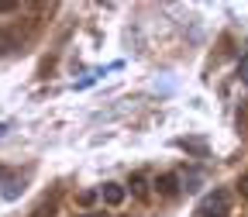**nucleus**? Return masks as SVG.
Instances as JSON below:
<instances>
[{
    "mask_svg": "<svg viewBox=\"0 0 248 217\" xmlns=\"http://www.w3.org/2000/svg\"><path fill=\"white\" fill-rule=\"evenodd\" d=\"M197 217H231V193L224 186H214V190L200 200Z\"/></svg>",
    "mask_w": 248,
    "mask_h": 217,
    "instance_id": "f257e3e1",
    "label": "nucleus"
},
{
    "mask_svg": "<svg viewBox=\"0 0 248 217\" xmlns=\"http://www.w3.org/2000/svg\"><path fill=\"white\" fill-rule=\"evenodd\" d=\"M124 197H128V193H124L121 183H104V186H100V200H104L107 207H121Z\"/></svg>",
    "mask_w": 248,
    "mask_h": 217,
    "instance_id": "f03ea898",
    "label": "nucleus"
},
{
    "mask_svg": "<svg viewBox=\"0 0 248 217\" xmlns=\"http://www.w3.org/2000/svg\"><path fill=\"white\" fill-rule=\"evenodd\" d=\"M176 183H179L176 176H159V179H155V186H159V193H162V197H176V190H179Z\"/></svg>",
    "mask_w": 248,
    "mask_h": 217,
    "instance_id": "7ed1b4c3",
    "label": "nucleus"
},
{
    "mask_svg": "<svg viewBox=\"0 0 248 217\" xmlns=\"http://www.w3.org/2000/svg\"><path fill=\"white\" fill-rule=\"evenodd\" d=\"M14 48H17V38L11 35V31H0V55H7Z\"/></svg>",
    "mask_w": 248,
    "mask_h": 217,
    "instance_id": "20e7f679",
    "label": "nucleus"
},
{
    "mask_svg": "<svg viewBox=\"0 0 248 217\" xmlns=\"http://www.w3.org/2000/svg\"><path fill=\"white\" fill-rule=\"evenodd\" d=\"M179 148H190V152H200V155L207 152V145H203V141H186V138L179 141Z\"/></svg>",
    "mask_w": 248,
    "mask_h": 217,
    "instance_id": "39448f33",
    "label": "nucleus"
},
{
    "mask_svg": "<svg viewBox=\"0 0 248 217\" xmlns=\"http://www.w3.org/2000/svg\"><path fill=\"white\" fill-rule=\"evenodd\" d=\"M238 76H241V83H248V55H241V62H238Z\"/></svg>",
    "mask_w": 248,
    "mask_h": 217,
    "instance_id": "423d86ee",
    "label": "nucleus"
},
{
    "mask_svg": "<svg viewBox=\"0 0 248 217\" xmlns=\"http://www.w3.org/2000/svg\"><path fill=\"white\" fill-rule=\"evenodd\" d=\"M131 186H135V193H138V197H145V179H141V176H135Z\"/></svg>",
    "mask_w": 248,
    "mask_h": 217,
    "instance_id": "0eeeda50",
    "label": "nucleus"
},
{
    "mask_svg": "<svg viewBox=\"0 0 248 217\" xmlns=\"http://www.w3.org/2000/svg\"><path fill=\"white\" fill-rule=\"evenodd\" d=\"M93 200H97V193H93V190H83V193H79V203H93Z\"/></svg>",
    "mask_w": 248,
    "mask_h": 217,
    "instance_id": "6e6552de",
    "label": "nucleus"
},
{
    "mask_svg": "<svg viewBox=\"0 0 248 217\" xmlns=\"http://www.w3.org/2000/svg\"><path fill=\"white\" fill-rule=\"evenodd\" d=\"M52 214H55L52 207H38V210H35V214H31V217H52Z\"/></svg>",
    "mask_w": 248,
    "mask_h": 217,
    "instance_id": "1a4fd4ad",
    "label": "nucleus"
},
{
    "mask_svg": "<svg viewBox=\"0 0 248 217\" xmlns=\"http://www.w3.org/2000/svg\"><path fill=\"white\" fill-rule=\"evenodd\" d=\"M17 4H11V0H0V14H4V11H14Z\"/></svg>",
    "mask_w": 248,
    "mask_h": 217,
    "instance_id": "9d476101",
    "label": "nucleus"
},
{
    "mask_svg": "<svg viewBox=\"0 0 248 217\" xmlns=\"http://www.w3.org/2000/svg\"><path fill=\"white\" fill-rule=\"evenodd\" d=\"M241 193H245V197H248V176H245V179H241Z\"/></svg>",
    "mask_w": 248,
    "mask_h": 217,
    "instance_id": "9b49d317",
    "label": "nucleus"
},
{
    "mask_svg": "<svg viewBox=\"0 0 248 217\" xmlns=\"http://www.w3.org/2000/svg\"><path fill=\"white\" fill-rule=\"evenodd\" d=\"M79 217H104V214H79Z\"/></svg>",
    "mask_w": 248,
    "mask_h": 217,
    "instance_id": "f8f14e48",
    "label": "nucleus"
}]
</instances>
